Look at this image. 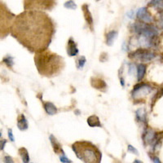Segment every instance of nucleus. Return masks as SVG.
I'll return each mask as SVG.
<instances>
[{
  "label": "nucleus",
  "mask_w": 163,
  "mask_h": 163,
  "mask_svg": "<svg viewBox=\"0 0 163 163\" xmlns=\"http://www.w3.org/2000/svg\"><path fill=\"white\" fill-rule=\"evenodd\" d=\"M55 31L48 15L38 10H27L17 16L11 34L25 47L36 52L46 50Z\"/></svg>",
  "instance_id": "obj_1"
},
{
  "label": "nucleus",
  "mask_w": 163,
  "mask_h": 163,
  "mask_svg": "<svg viewBox=\"0 0 163 163\" xmlns=\"http://www.w3.org/2000/svg\"><path fill=\"white\" fill-rule=\"evenodd\" d=\"M34 61L38 73L46 77L56 76L65 66L64 59L47 49L36 52Z\"/></svg>",
  "instance_id": "obj_2"
},
{
  "label": "nucleus",
  "mask_w": 163,
  "mask_h": 163,
  "mask_svg": "<svg viewBox=\"0 0 163 163\" xmlns=\"http://www.w3.org/2000/svg\"><path fill=\"white\" fill-rule=\"evenodd\" d=\"M76 156L86 163H100L101 153L96 145L88 141H77L72 145Z\"/></svg>",
  "instance_id": "obj_3"
},
{
  "label": "nucleus",
  "mask_w": 163,
  "mask_h": 163,
  "mask_svg": "<svg viewBox=\"0 0 163 163\" xmlns=\"http://www.w3.org/2000/svg\"><path fill=\"white\" fill-rule=\"evenodd\" d=\"M131 30L138 36L155 38L158 36V29L151 24H146L144 22H135L131 25Z\"/></svg>",
  "instance_id": "obj_4"
},
{
  "label": "nucleus",
  "mask_w": 163,
  "mask_h": 163,
  "mask_svg": "<svg viewBox=\"0 0 163 163\" xmlns=\"http://www.w3.org/2000/svg\"><path fill=\"white\" fill-rule=\"evenodd\" d=\"M129 57L140 61L141 62H149L156 57V54L145 48H140L137 49L132 53H130Z\"/></svg>",
  "instance_id": "obj_5"
},
{
  "label": "nucleus",
  "mask_w": 163,
  "mask_h": 163,
  "mask_svg": "<svg viewBox=\"0 0 163 163\" xmlns=\"http://www.w3.org/2000/svg\"><path fill=\"white\" fill-rule=\"evenodd\" d=\"M152 89H153L152 86L149 84L140 82L134 86V88L131 91V96L134 99H136L138 96H147L148 94L151 92Z\"/></svg>",
  "instance_id": "obj_6"
},
{
  "label": "nucleus",
  "mask_w": 163,
  "mask_h": 163,
  "mask_svg": "<svg viewBox=\"0 0 163 163\" xmlns=\"http://www.w3.org/2000/svg\"><path fill=\"white\" fill-rule=\"evenodd\" d=\"M136 16L144 23L149 24L152 23L153 21V16L149 12L147 7H141V8H140L137 11V12H136Z\"/></svg>",
  "instance_id": "obj_7"
},
{
  "label": "nucleus",
  "mask_w": 163,
  "mask_h": 163,
  "mask_svg": "<svg viewBox=\"0 0 163 163\" xmlns=\"http://www.w3.org/2000/svg\"><path fill=\"white\" fill-rule=\"evenodd\" d=\"M91 84L94 88L100 90V91H105L106 88H107L106 82L104 80L101 79V78H91Z\"/></svg>",
  "instance_id": "obj_8"
},
{
  "label": "nucleus",
  "mask_w": 163,
  "mask_h": 163,
  "mask_svg": "<svg viewBox=\"0 0 163 163\" xmlns=\"http://www.w3.org/2000/svg\"><path fill=\"white\" fill-rule=\"evenodd\" d=\"M67 54L70 56H76L78 54V49L77 47V44L73 38H70L68 41L67 45Z\"/></svg>",
  "instance_id": "obj_9"
},
{
  "label": "nucleus",
  "mask_w": 163,
  "mask_h": 163,
  "mask_svg": "<svg viewBox=\"0 0 163 163\" xmlns=\"http://www.w3.org/2000/svg\"><path fill=\"white\" fill-rule=\"evenodd\" d=\"M157 134L155 131H153L151 129H147L143 133L142 139L147 144H152L154 142V140H156Z\"/></svg>",
  "instance_id": "obj_10"
},
{
  "label": "nucleus",
  "mask_w": 163,
  "mask_h": 163,
  "mask_svg": "<svg viewBox=\"0 0 163 163\" xmlns=\"http://www.w3.org/2000/svg\"><path fill=\"white\" fill-rule=\"evenodd\" d=\"M82 12H83L84 16H85V20H86V23L88 24L89 26L91 27V30H93V18L91 16V13L89 11L88 5L84 4L82 6Z\"/></svg>",
  "instance_id": "obj_11"
},
{
  "label": "nucleus",
  "mask_w": 163,
  "mask_h": 163,
  "mask_svg": "<svg viewBox=\"0 0 163 163\" xmlns=\"http://www.w3.org/2000/svg\"><path fill=\"white\" fill-rule=\"evenodd\" d=\"M49 140H50V142H51V145L53 147L54 152L56 153H62L63 155H65V153H64L63 149L61 148V144L57 141L56 138L53 135H51L49 136Z\"/></svg>",
  "instance_id": "obj_12"
},
{
  "label": "nucleus",
  "mask_w": 163,
  "mask_h": 163,
  "mask_svg": "<svg viewBox=\"0 0 163 163\" xmlns=\"http://www.w3.org/2000/svg\"><path fill=\"white\" fill-rule=\"evenodd\" d=\"M118 32L117 30H111L106 34V44L108 46H112L113 42L117 38Z\"/></svg>",
  "instance_id": "obj_13"
},
{
  "label": "nucleus",
  "mask_w": 163,
  "mask_h": 163,
  "mask_svg": "<svg viewBox=\"0 0 163 163\" xmlns=\"http://www.w3.org/2000/svg\"><path fill=\"white\" fill-rule=\"evenodd\" d=\"M43 108H44L45 112L48 115H55L57 113V108L53 103L51 102H45L43 104Z\"/></svg>",
  "instance_id": "obj_14"
},
{
  "label": "nucleus",
  "mask_w": 163,
  "mask_h": 163,
  "mask_svg": "<svg viewBox=\"0 0 163 163\" xmlns=\"http://www.w3.org/2000/svg\"><path fill=\"white\" fill-rule=\"evenodd\" d=\"M17 127L19 128V130H26L28 129V121H27V119L26 118V117H25L24 114H21V116L18 117V120H17Z\"/></svg>",
  "instance_id": "obj_15"
},
{
  "label": "nucleus",
  "mask_w": 163,
  "mask_h": 163,
  "mask_svg": "<svg viewBox=\"0 0 163 163\" xmlns=\"http://www.w3.org/2000/svg\"><path fill=\"white\" fill-rule=\"evenodd\" d=\"M86 121H87V124L91 127H100L101 126L100 118L96 115H91V116H90L87 118Z\"/></svg>",
  "instance_id": "obj_16"
},
{
  "label": "nucleus",
  "mask_w": 163,
  "mask_h": 163,
  "mask_svg": "<svg viewBox=\"0 0 163 163\" xmlns=\"http://www.w3.org/2000/svg\"><path fill=\"white\" fill-rule=\"evenodd\" d=\"M146 69L147 65H145V64L140 63L137 65V68H136V70H137V79L140 82L145 77V73H146Z\"/></svg>",
  "instance_id": "obj_17"
},
{
  "label": "nucleus",
  "mask_w": 163,
  "mask_h": 163,
  "mask_svg": "<svg viewBox=\"0 0 163 163\" xmlns=\"http://www.w3.org/2000/svg\"><path fill=\"white\" fill-rule=\"evenodd\" d=\"M135 115H136V119L138 120V121L146 122L147 113L145 109H139L136 110Z\"/></svg>",
  "instance_id": "obj_18"
},
{
  "label": "nucleus",
  "mask_w": 163,
  "mask_h": 163,
  "mask_svg": "<svg viewBox=\"0 0 163 163\" xmlns=\"http://www.w3.org/2000/svg\"><path fill=\"white\" fill-rule=\"evenodd\" d=\"M18 153L21 157L23 163H30V155H29L28 150L26 148H21L19 149Z\"/></svg>",
  "instance_id": "obj_19"
},
{
  "label": "nucleus",
  "mask_w": 163,
  "mask_h": 163,
  "mask_svg": "<svg viewBox=\"0 0 163 163\" xmlns=\"http://www.w3.org/2000/svg\"><path fill=\"white\" fill-rule=\"evenodd\" d=\"M149 5L153 6L156 9L159 10L161 12H163V0H154V1H151V2H149Z\"/></svg>",
  "instance_id": "obj_20"
},
{
  "label": "nucleus",
  "mask_w": 163,
  "mask_h": 163,
  "mask_svg": "<svg viewBox=\"0 0 163 163\" xmlns=\"http://www.w3.org/2000/svg\"><path fill=\"white\" fill-rule=\"evenodd\" d=\"M86 57L84 56H80L79 58L77 60V68L78 70H81L82 68L84 67V65L86 64Z\"/></svg>",
  "instance_id": "obj_21"
},
{
  "label": "nucleus",
  "mask_w": 163,
  "mask_h": 163,
  "mask_svg": "<svg viewBox=\"0 0 163 163\" xmlns=\"http://www.w3.org/2000/svg\"><path fill=\"white\" fill-rule=\"evenodd\" d=\"M2 62H3L4 64H6V65H7V66L10 68H12V66H13V65H14L13 57H12V56H6L5 58H3Z\"/></svg>",
  "instance_id": "obj_22"
},
{
  "label": "nucleus",
  "mask_w": 163,
  "mask_h": 163,
  "mask_svg": "<svg viewBox=\"0 0 163 163\" xmlns=\"http://www.w3.org/2000/svg\"><path fill=\"white\" fill-rule=\"evenodd\" d=\"M64 7L65 8H68V9H71V10H75L77 8V5L75 3L74 1H67L65 2V3L64 4Z\"/></svg>",
  "instance_id": "obj_23"
},
{
  "label": "nucleus",
  "mask_w": 163,
  "mask_h": 163,
  "mask_svg": "<svg viewBox=\"0 0 163 163\" xmlns=\"http://www.w3.org/2000/svg\"><path fill=\"white\" fill-rule=\"evenodd\" d=\"M127 151H128L129 153L135 154V155H138V154H139V152H138L137 149H135V147H133L131 145H128V146H127Z\"/></svg>",
  "instance_id": "obj_24"
},
{
  "label": "nucleus",
  "mask_w": 163,
  "mask_h": 163,
  "mask_svg": "<svg viewBox=\"0 0 163 163\" xmlns=\"http://www.w3.org/2000/svg\"><path fill=\"white\" fill-rule=\"evenodd\" d=\"M60 161L62 163H72V161L68 158L65 155H62V156L60 157Z\"/></svg>",
  "instance_id": "obj_25"
},
{
  "label": "nucleus",
  "mask_w": 163,
  "mask_h": 163,
  "mask_svg": "<svg viewBox=\"0 0 163 163\" xmlns=\"http://www.w3.org/2000/svg\"><path fill=\"white\" fill-rule=\"evenodd\" d=\"M3 161L4 163H15L12 157L10 156H5L3 157Z\"/></svg>",
  "instance_id": "obj_26"
},
{
  "label": "nucleus",
  "mask_w": 163,
  "mask_h": 163,
  "mask_svg": "<svg viewBox=\"0 0 163 163\" xmlns=\"http://www.w3.org/2000/svg\"><path fill=\"white\" fill-rule=\"evenodd\" d=\"M135 68L134 64H130V65H129V70H128L129 74H135Z\"/></svg>",
  "instance_id": "obj_27"
},
{
  "label": "nucleus",
  "mask_w": 163,
  "mask_h": 163,
  "mask_svg": "<svg viewBox=\"0 0 163 163\" xmlns=\"http://www.w3.org/2000/svg\"><path fill=\"white\" fill-rule=\"evenodd\" d=\"M7 134H8V138H9V140H11L12 142H14L15 138H14V135H13V133H12V129H8Z\"/></svg>",
  "instance_id": "obj_28"
},
{
  "label": "nucleus",
  "mask_w": 163,
  "mask_h": 163,
  "mask_svg": "<svg viewBox=\"0 0 163 163\" xmlns=\"http://www.w3.org/2000/svg\"><path fill=\"white\" fill-rule=\"evenodd\" d=\"M158 25L161 29H163V12H160V16L158 18Z\"/></svg>",
  "instance_id": "obj_29"
},
{
  "label": "nucleus",
  "mask_w": 163,
  "mask_h": 163,
  "mask_svg": "<svg viewBox=\"0 0 163 163\" xmlns=\"http://www.w3.org/2000/svg\"><path fill=\"white\" fill-rule=\"evenodd\" d=\"M6 143H7V140H1V142H0V144H1V148H0V149H1L2 151L4 149V147H5V145H6Z\"/></svg>",
  "instance_id": "obj_30"
},
{
  "label": "nucleus",
  "mask_w": 163,
  "mask_h": 163,
  "mask_svg": "<svg viewBox=\"0 0 163 163\" xmlns=\"http://www.w3.org/2000/svg\"><path fill=\"white\" fill-rule=\"evenodd\" d=\"M153 161L154 163H161V161H160V159H159L157 157H153Z\"/></svg>",
  "instance_id": "obj_31"
},
{
  "label": "nucleus",
  "mask_w": 163,
  "mask_h": 163,
  "mask_svg": "<svg viewBox=\"0 0 163 163\" xmlns=\"http://www.w3.org/2000/svg\"><path fill=\"white\" fill-rule=\"evenodd\" d=\"M134 15H135V12H134V11H130V12H127V16L130 17V18L133 19L134 18Z\"/></svg>",
  "instance_id": "obj_32"
},
{
  "label": "nucleus",
  "mask_w": 163,
  "mask_h": 163,
  "mask_svg": "<svg viewBox=\"0 0 163 163\" xmlns=\"http://www.w3.org/2000/svg\"><path fill=\"white\" fill-rule=\"evenodd\" d=\"M120 83H121V86H125V79L122 77L120 78Z\"/></svg>",
  "instance_id": "obj_33"
},
{
  "label": "nucleus",
  "mask_w": 163,
  "mask_h": 163,
  "mask_svg": "<svg viewBox=\"0 0 163 163\" xmlns=\"http://www.w3.org/2000/svg\"><path fill=\"white\" fill-rule=\"evenodd\" d=\"M133 163H143V161H141L140 160H137V159H136V160H135V161H133Z\"/></svg>",
  "instance_id": "obj_34"
},
{
  "label": "nucleus",
  "mask_w": 163,
  "mask_h": 163,
  "mask_svg": "<svg viewBox=\"0 0 163 163\" xmlns=\"http://www.w3.org/2000/svg\"><path fill=\"white\" fill-rule=\"evenodd\" d=\"M75 113H77V115H79L80 111L79 110H76V111H75Z\"/></svg>",
  "instance_id": "obj_35"
},
{
  "label": "nucleus",
  "mask_w": 163,
  "mask_h": 163,
  "mask_svg": "<svg viewBox=\"0 0 163 163\" xmlns=\"http://www.w3.org/2000/svg\"><path fill=\"white\" fill-rule=\"evenodd\" d=\"M31 163H32V162H31Z\"/></svg>",
  "instance_id": "obj_36"
}]
</instances>
